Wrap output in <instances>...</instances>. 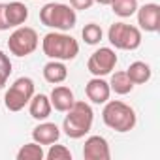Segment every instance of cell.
Returning a JSON list of instances; mask_svg holds the SVG:
<instances>
[{
    "label": "cell",
    "mask_w": 160,
    "mask_h": 160,
    "mask_svg": "<svg viewBox=\"0 0 160 160\" xmlns=\"http://www.w3.org/2000/svg\"><path fill=\"white\" fill-rule=\"evenodd\" d=\"M94 121V111L87 102H73V106L66 111V117L62 121V130L72 139H81L85 138Z\"/></svg>",
    "instance_id": "cell-1"
},
{
    "label": "cell",
    "mask_w": 160,
    "mask_h": 160,
    "mask_svg": "<svg viewBox=\"0 0 160 160\" xmlns=\"http://www.w3.org/2000/svg\"><path fill=\"white\" fill-rule=\"evenodd\" d=\"M42 51L51 60H73L79 55V43L66 32H49L42 40Z\"/></svg>",
    "instance_id": "cell-2"
},
{
    "label": "cell",
    "mask_w": 160,
    "mask_h": 160,
    "mask_svg": "<svg viewBox=\"0 0 160 160\" xmlns=\"http://www.w3.org/2000/svg\"><path fill=\"white\" fill-rule=\"evenodd\" d=\"M102 119L106 122L108 128L124 134L134 130L136 122H138V115L134 111V108H130L128 104L121 102V100H108L102 111Z\"/></svg>",
    "instance_id": "cell-3"
},
{
    "label": "cell",
    "mask_w": 160,
    "mask_h": 160,
    "mask_svg": "<svg viewBox=\"0 0 160 160\" xmlns=\"http://www.w3.org/2000/svg\"><path fill=\"white\" fill-rule=\"evenodd\" d=\"M40 21L42 25L55 28L58 32L72 30L77 23V13L72 6L60 4V2H49L40 10Z\"/></svg>",
    "instance_id": "cell-4"
},
{
    "label": "cell",
    "mask_w": 160,
    "mask_h": 160,
    "mask_svg": "<svg viewBox=\"0 0 160 160\" xmlns=\"http://www.w3.org/2000/svg\"><path fill=\"white\" fill-rule=\"evenodd\" d=\"M108 40L115 49L122 51H136L141 45V30L134 25L126 23H113L108 30Z\"/></svg>",
    "instance_id": "cell-5"
},
{
    "label": "cell",
    "mask_w": 160,
    "mask_h": 160,
    "mask_svg": "<svg viewBox=\"0 0 160 160\" xmlns=\"http://www.w3.org/2000/svg\"><path fill=\"white\" fill-rule=\"evenodd\" d=\"M34 81L30 77H19L10 85V89L4 94V106L10 111H21L25 106H28L30 98L34 96Z\"/></svg>",
    "instance_id": "cell-6"
},
{
    "label": "cell",
    "mask_w": 160,
    "mask_h": 160,
    "mask_svg": "<svg viewBox=\"0 0 160 160\" xmlns=\"http://www.w3.org/2000/svg\"><path fill=\"white\" fill-rule=\"evenodd\" d=\"M38 43H40L38 32L34 28H30V27H23L21 25L10 34L8 49L15 57H28V55H32L38 49Z\"/></svg>",
    "instance_id": "cell-7"
},
{
    "label": "cell",
    "mask_w": 160,
    "mask_h": 160,
    "mask_svg": "<svg viewBox=\"0 0 160 160\" xmlns=\"http://www.w3.org/2000/svg\"><path fill=\"white\" fill-rule=\"evenodd\" d=\"M117 66V53L111 47H100L96 49L87 62V70L94 75V77H104L109 75Z\"/></svg>",
    "instance_id": "cell-8"
},
{
    "label": "cell",
    "mask_w": 160,
    "mask_h": 160,
    "mask_svg": "<svg viewBox=\"0 0 160 160\" xmlns=\"http://www.w3.org/2000/svg\"><path fill=\"white\" fill-rule=\"evenodd\" d=\"M138 25L139 30L145 32H158L160 28V6L154 2L143 4L141 8H138Z\"/></svg>",
    "instance_id": "cell-9"
},
{
    "label": "cell",
    "mask_w": 160,
    "mask_h": 160,
    "mask_svg": "<svg viewBox=\"0 0 160 160\" xmlns=\"http://www.w3.org/2000/svg\"><path fill=\"white\" fill-rule=\"evenodd\" d=\"M83 158L85 160H109L111 158V151H109V143L104 136H91L85 139V147H83Z\"/></svg>",
    "instance_id": "cell-10"
},
{
    "label": "cell",
    "mask_w": 160,
    "mask_h": 160,
    "mask_svg": "<svg viewBox=\"0 0 160 160\" xmlns=\"http://www.w3.org/2000/svg\"><path fill=\"white\" fill-rule=\"evenodd\" d=\"M85 94L87 98L92 102V104H106L109 100V94H111V89H109V83L106 81L104 77H92L91 81L85 85Z\"/></svg>",
    "instance_id": "cell-11"
},
{
    "label": "cell",
    "mask_w": 160,
    "mask_h": 160,
    "mask_svg": "<svg viewBox=\"0 0 160 160\" xmlns=\"http://www.w3.org/2000/svg\"><path fill=\"white\" fill-rule=\"evenodd\" d=\"M60 138V128L55 122H45L42 121L34 130H32V139L40 145H51L57 143Z\"/></svg>",
    "instance_id": "cell-12"
},
{
    "label": "cell",
    "mask_w": 160,
    "mask_h": 160,
    "mask_svg": "<svg viewBox=\"0 0 160 160\" xmlns=\"http://www.w3.org/2000/svg\"><path fill=\"white\" fill-rule=\"evenodd\" d=\"M49 100H51V106H53L57 111H60V113H66V111L73 106V102H75L72 89H70V87H64V85L55 87V89L51 91V94H49Z\"/></svg>",
    "instance_id": "cell-13"
},
{
    "label": "cell",
    "mask_w": 160,
    "mask_h": 160,
    "mask_svg": "<svg viewBox=\"0 0 160 160\" xmlns=\"http://www.w3.org/2000/svg\"><path fill=\"white\" fill-rule=\"evenodd\" d=\"M51 100L49 96L45 94H34L28 102V111H30V117L36 119V121H45L49 115H51Z\"/></svg>",
    "instance_id": "cell-14"
},
{
    "label": "cell",
    "mask_w": 160,
    "mask_h": 160,
    "mask_svg": "<svg viewBox=\"0 0 160 160\" xmlns=\"http://www.w3.org/2000/svg\"><path fill=\"white\" fill-rule=\"evenodd\" d=\"M28 19V8L23 2H10L6 4V21L10 25V28H17L21 25H25Z\"/></svg>",
    "instance_id": "cell-15"
},
{
    "label": "cell",
    "mask_w": 160,
    "mask_h": 160,
    "mask_svg": "<svg viewBox=\"0 0 160 160\" xmlns=\"http://www.w3.org/2000/svg\"><path fill=\"white\" fill-rule=\"evenodd\" d=\"M68 77V68L62 60H49L43 66V79L51 85H58L62 81H66Z\"/></svg>",
    "instance_id": "cell-16"
},
{
    "label": "cell",
    "mask_w": 160,
    "mask_h": 160,
    "mask_svg": "<svg viewBox=\"0 0 160 160\" xmlns=\"http://www.w3.org/2000/svg\"><path fill=\"white\" fill-rule=\"evenodd\" d=\"M124 72H126V75L130 77V81H132L134 85H143V83H147L149 79H151V75H152L151 66H149L147 62H143V60L132 62Z\"/></svg>",
    "instance_id": "cell-17"
},
{
    "label": "cell",
    "mask_w": 160,
    "mask_h": 160,
    "mask_svg": "<svg viewBox=\"0 0 160 160\" xmlns=\"http://www.w3.org/2000/svg\"><path fill=\"white\" fill-rule=\"evenodd\" d=\"M109 89L115 92V94H130L134 91V83L130 81V77L126 75V72H115L109 79Z\"/></svg>",
    "instance_id": "cell-18"
},
{
    "label": "cell",
    "mask_w": 160,
    "mask_h": 160,
    "mask_svg": "<svg viewBox=\"0 0 160 160\" xmlns=\"http://www.w3.org/2000/svg\"><path fill=\"white\" fill-rule=\"evenodd\" d=\"M43 158H45V152H43L42 145L36 141L25 143L17 151V160H43Z\"/></svg>",
    "instance_id": "cell-19"
},
{
    "label": "cell",
    "mask_w": 160,
    "mask_h": 160,
    "mask_svg": "<svg viewBox=\"0 0 160 160\" xmlns=\"http://www.w3.org/2000/svg\"><path fill=\"white\" fill-rule=\"evenodd\" d=\"M113 13L126 19V17H132L136 12H138V0H113V2L109 4Z\"/></svg>",
    "instance_id": "cell-20"
},
{
    "label": "cell",
    "mask_w": 160,
    "mask_h": 160,
    "mask_svg": "<svg viewBox=\"0 0 160 160\" xmlns=\"http://www.w3.org/2000/svg\"><path fill=\"white\" fill-rule=\"evenodd\" d=\"M81 36H83V40H85L87 45H98V43L102 42L104 30H102L100 25H96V23H89V25H85V28L81 30Z\"/></svg>",
    "instance_id": "cell-21"
},
{
    "label": "cell",
    "mask_w": 160,
    "mask_h": 160,
    "mask_svg": "<svg viewBox=\"0 0 160 160\" xmlns=\"http://www.w3.org/2000/svg\"><path fill=\"white\" fill-rule=\"evenodd\" d=\"M45 158L47 160H72V152L66 145H55L51 143L49 145V151L45 152Z\"/></svg>",
    "instance_id": "cell-22"
},
{
    "label": "cell",
    "mask_w": 160,
    "mask_h": 160,
    "mask_svg": "<svg viewBox=\"0 0 160 160\" xmlns=\"http://www.w3.org/2000/svg\"><path fill=\"white\" fill-rule=\"evenodd\" d=\"M10 73H12V60L4 51H0V91L8 83Z\"/></svg>",
    "instance_id": "cell-23"
},
{
    "label": "cell",
    "mask_w": 160,
    "mask_h": 160,
    "mask_svg": "<svg viewBox=\"0 0 160 160\" xmlns=\"http://www.w3.org/2000/svg\"><path fill=\"white\" fill-rule=\"evenodd\" d=\"M94 4V0H70V6L77 12V10H89Z\"/></svg>",
    "instance_id": "cell-24"
},
{
    "label": "cell",
    "mask_w": 160,
    "mask_h": 160,
    "mask_svg": "<svg viewBox=\"0 0 160 160\" xmlns=\"http://www.w3.org/2000/svg\"><path fill=\"white\" fill-rule=\"evenodd\" d=\"M4 30H10V25L6 21V4L0 2V32H4Z\"/></svg>",
    "instance_id": "cell-25"
},
{
    "label": "cell",
    "mask_w": 160,
    "mask_h": 160,
    "mask_svg": "<svg viewBox=\"0 0 160 160\" xmlns=\"http://www.w3.org/2000/svg\"><path fill=\"white\" fill-rule=\"evenodd\" d=\"M94 2H96V4H100V6H109L113 0H94Z\"/></svg>",
    "instance_id": "cell-26"
}]
</instances>
